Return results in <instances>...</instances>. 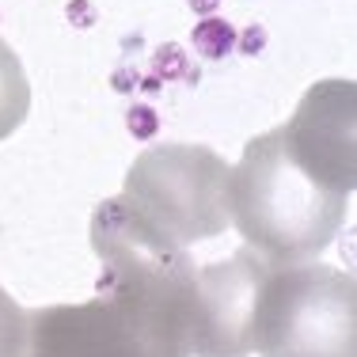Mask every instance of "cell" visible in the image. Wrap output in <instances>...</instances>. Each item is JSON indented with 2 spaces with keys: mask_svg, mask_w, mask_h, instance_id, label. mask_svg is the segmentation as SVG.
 Wrapping results in <instances>:
<instances>
[{
  "mask_svg": "<svg viewBox=\"0 0 357 357\" xmlns=\"http://www.w3.org/2000/svg\"><path fill=\"white\" fill-rule=\"evenodd\" d=\"M270 266L251 251L194 274V354L243 357L251 354V319Z\"/></svg>",
  "mask_w": 357,
  "mask_h": 357,
  "instance_id": "3",
  "label": "cell"
},
{
  "mask_svg": "<svg viewBox=\"0 0 357 357\" xmlns=\"http://www.w3.org/2000/svg\"><path fill=\"white\" fill-rule=\"evenodd\" d=\"M23 357H164L144 323L118 296L27 316Z\"/></svg>",
  "mask_w": 357,
  "mask_h": 357,
  "instance_id": "2",
  "label": "cell"
},
{
  "mask_svg": "<svg viewBox=\"0 0 357 357\" xmlns=\"http://www.w3.org/2000/svg\"><path fill=\"white\" fill-rule=\"evenodd\" d=\"M23 346H27V316L0 289V357H23Z\"/></svg>",
  "mask_w": 357,
  "mask_h": 357,
  "instance_id": "4",
  "label": "cell"
},
{
  "mask_svg": "<svg viewBox=\"0 0 357 357\" xmlns=\"http://www.w3.org/2000/svg\"><path fill=\"white\" fill-rule=\"evenodd\" d=\"M251 350L262 357H354V282L331 266L266 274Z\"/></svg>",
  "mask_w": 357,
  "mask_h": 357,
  "instance_id": "1",
  "label": "cell"
}]
</instances>
